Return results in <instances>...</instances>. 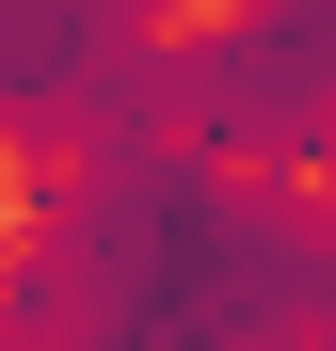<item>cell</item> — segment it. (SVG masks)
I'll return each instance as SVG.
<instances>
[{
    "instance_id": "obj_1",
    "label": "cell",
    "mask_w": 336,
    "mask_h": 351,
    "mask_svg": "<svg viewBox=\"0 0 336 351\" xmlns=\"http://www.w3.org/2000/svg\"><path fill=\"white\" fill-rule=\"evenodd\" d=\"M16 351H320L336 335V192H240L192 144L65 160L0 271Z\"/></svg>"
},
{
    "instance_id": "obj_2",
    "label": "cell",
    "mask_w": 336,
    "mask_h": 351,
    "mask_svg": "<svg viewBox=\"0 0 336 351\" xmlns=\"http://www.w3.org/2000/svg\"><path fill=\"white\" fill-rule=\"evenodd\" d=\"M177 112L256 176H336V0H224L177 48Z\"/></svg>"
},
{
    "instance_id": "obj_3",
    "label": "cell",
    "mask_w": 336,
    "mask_h": 351,
    "mask_svg": "<svg viewBox=\"0 0 336 351\" xmlns=\"http://www.w3.org/2000/svg\"><path fill=\"white\" fill-rule=\"evenodd\" d=\"M80 16H96V32H128V48H160V32L192 16V0H80Z\"/></svg>"
},
{
    "instance_id": "obj_4",
    "label": "cell",
    "mask_w": 336,
    "mask_h": 351,
    "mask_svg": "<svg viewBox=\"0 0 336 351\" xmlns=\"http://www.w3.org/2000/svg\"><path fill=\"white\" fill-rule=\"evenodd\" d=\"M0 271H16V256H0ZM0 351H16V304H0Z\"/></svg>"
}]
</instances>
